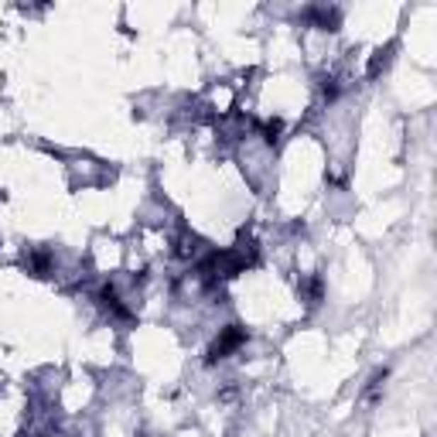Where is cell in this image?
<instances>
[{"label":"cell","instance_id":"cell-1","mask_svg":"<svg viewBox=\"0 0 437 437\" xmlns=\"http://www.w3.org/2000/svg\"><path fill=\"white\" fill-rule=\"evenodd\" d=\"M236 342H243V331H229L226 339H222V342H219L215 348H212V359H215V356L222 359V352H229V348H232Z\"/></svg>","mask_w":437,"mask_h":437}]
</instances>
